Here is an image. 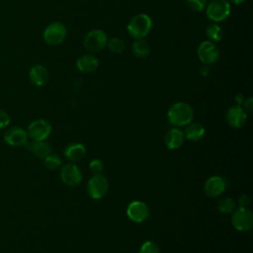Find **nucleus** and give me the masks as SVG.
Segmentation results:
<instances>
[{
  "label": "nucleus",
  "mask_w": 253,
  "mask_h": 253,
  "mask_svg": "<svg viewBox=\"0 0 253 253\" xmlns=\"http://www.w3.org/2000/svg\"><path fill=\"white\" fill-rule=\"evenodd\" d=\"M167 117L169 123L175 126H187L193 121L194 110L188 103L177 102L169 108Z\"/></svg>",
  "instance_id": "obj_1"
},
{
  "label": "nucleus",
  "mask_w": 253,
  "mask_h": 253,
  "mask_svg": "<svg viewBox=\"0 0 253 253\" xmlns=\"http://www.w3.org/2000/svg\"><path fill=\"white\" fill-rule=\"evenodd\" d=\"M152 20L147 14L133 16L127 24V32L133 39H144L151 31Z\"/></svg>",
  "instance_id": "obj_2"
},
{
  "label": "nucleus",
  "mask_w": 253,
  "mask_h": 253,
  "mask_svg": "<svg viewBox=\"0 0 253 253\" xmlns=\"http://www.w3.org/2000/svg\"><path fill=\"white\" fill-rule=\"evenodd\" d=\"M231 12V6L227 0H211L207 5V16L213 23L225 20Z\"/></svg>",
  "instance_id": "obj_3"
},
{
  "label": "nucleus",
  "mask_w": 253,
  "mask_h": 253,
  "mask_svg": "<svg viewBox=\"0 0 253 253\" xmlns=\"http://www.w3.org/2000/svg\"><path fill=\"white\" fill-rule=\"evenodd\" d=\"M108 37L102 30L95 29L90 31L84 38V47L90 52H98L105 48L108 42Z\"/></svg>",
  "instance_id": "obj_4"
},
{
  "label": "nucleus",
  "mask_w": 253,
  "mask_h": 253,
  "mask_svg": "<svg viewBox=\"0 0 253 253\" xmlns=\"http://www.w3.org/2000/svg\"><path fill=\"white\" fill-rule=\"evenodd\" d=\"M66 28L60 22L49 24L43 31V41L49 45L60 44L66 38Z\"/></svg>",
  "instance_id": "obj_5"
},
{
  "label": "nucleus",
  "mask_w": 253,
  "mask_h": 253,
  "mask_svg": "<svg viewBox=\"0 0 253 253\" xmlns=\"http://www.w3.org/2000/svg\"><path fill=\"white\" fill-rule=\"evenodd\" d=\"M233 227L241 232L248 231L253 226V213L248 208H239L234 210L231 216Z\"/></svg>",
  "instance_id": "obj_6"
},
{
  "label": "nucleus",
  "mask_w": 253,
  "mask_h": 253,
  "mask_svg": "<svg viewBox=\"0 0 253 253\" xmlns=\"http://www.w3.org/2000/svg\"><path fill=\"white\" fill-rule=\"evenodd\" d=\"M51 125L49 122L43 119L33 121L28 126V136L31 140L39 141L45 140L51 133Z\"/></svg>",
  "instance_id": "obj_7"
},
{
  "label": "nucleus",
  "mask_w": 253,
  "mask_h": 253,
  "mask_svg": "<svg viewBox=\"0 0 253 253\" xmlns=\"http://www.w3.org/2000/svg\"><path fill=\"white\" fill-rule=\"evenodd\" d=\"M109 190V182L102 174L93 175L87 184V192L92 199L98 200L103 198Z\"/></svg>",
  "instance_id": "obj_8"
},
{
  "label": "nucleus",
  "mask_w": 253,
  "mask_h": 253,
  "mask_svg": "<svg viewBox=\"0 0 253 253\" xmlns=\"http://www.w3.org/2000/svg\"><path fill=\"white\" fill-rule=\"evenodd\" d=\"M198 56L203 64L211 65L218 59L219 49L213 42L205 41L198 47Z\"/></svg>",
  "instance_id": "obj_9"
},
{
  "label": "nucleus",
  "mask_w": 253,
  "mask_h": 253,
  "mask_svg": "<svg viewBox=\"0 0 253 253\" xmlns=\"http://www.w3.org/2000/svg\"><path fill=\"white\" fill-rule=\"evenodd\" d=\"M61 181L69 187H76L82 181V172L74 163L65 164L60 170Z\"/></svg>",
  "instance_id": "obj_10"
},
{
  "label": "nucleus",
  "mask_w": 253,
  "mask_h": 253,
  "mask_svg": "<svg viewBox=\"0 0 253 253\" xmlns=\"http://www.w3.org/2000/svg\"><path fill=\"white\" fill-rule=\"evenodd\" d=\"M4 141L14 147L19 146H25V144L28 142L29 136L26 129L20 126H12L8 128L4 133Z\"/></svg>",
  "instance_id": "obj_11"
},
{
  "label": "nucleus",
  "mask_w": 253,
  "mask_h": 253,
  "mask_svg": "<svg viewBox=\"0 0 253 253\" xmlns=\"http://www.w3.org/2000/svg\"><path fill=\"white\" fill-rule=\"evenodd\" d=\"M128 218L134 222H143L149 216L147 205L141 201H132L126 209Z\"/></svg>",
  "instance_id": "obj_12"
},
{
  "label": "nucleus",
  "mask_w": 253,
  "mask_h": 253,
  "mask_svg": "<svg viewBox=\"0 0 253 253\" xmlns=\"http://www.w3.org/2000/svg\"><path fill=\"white\" fill-rule=\"evenodd\" d=\"M226 186L227 183L224 178L220 176H211L206 181L204 190L207 196L211 198H216L225 191Z\"/></svg>",
  "instance_id": "obj_13"
},
{
  "label": "nucleus",
  "mask_w": 253,
  "mask_h": 253,
  "mask_svg": "<svg viewBox=\"0 0 253 253\" xmlns=\"http://www.w3.org/2000/svg\"><path fill=\"white\" fill-rule=\"evenodd\" d=\"M225 119L230 126L239 128L245 125L247 121V114L241 106L234 105L226 111Z\"/></svg>",
  "instance_id": "obj_14"
},
{
  "label": "nucleus",
  "mask_w": 253,
  "mask_h": 253,
  "mask_svg": "<svg viewBox=\"0 0 253 253\" xmlns=\"http://www.w3.org/2000/svg\"><path fill=\"white\" fill-rule=\"evenodd\" d=\"M49 74L45 66L42 64H36L31 67L29 71V79L31 83L37 87L45 85L48 81Z\"/></svg>",
  "instance_id": "obj_15"
},
{
  "label": "nucleus",
  "mask_w": 253,
  "mask_h": 253,
  "mask_svg": "<svg viewBox=\"0 0 253 253\" xmlns=\"http://www.w3.org/2000/svg\"><path fill=\"white\" fill-rule=\"evenodd\" d=\"M25 146L38 158L41 159H44L46 156H48L52 149L51 146L45 141V140H39V141H35V140H31L25 144Z\"/></svg>",
  "instance_id": "obj_16"
},
{
  "label": "nucleus",
  "mask_w": 253,
  "mask_h": 253,
  "mask_svg": "<svg viewBox=\"0 0 253 253\" xmlns=\"http://www.w3.org/2000/svg\"><path fill=\"white\" fill-rule=\"evenodd\" d=\"M99 66L98 58L93 54H84L76 61V67L83 73L94 72Z\"/></svg>",
  "instance_id": "obj_17"
},
{
  "label": "nucleus",
  "mask_w": 253,
  "mask_h": 253,
  "mask_svg": "<svg viewBox=\"0 0 253 253\" xmlns=\"http://www.w3.org/2000/svg\"><path fill=\"white\" fill-rule=\"evenodd\" d=\"M185 136H184V132L178 128V127H174L171 128L170 130H168V132L165 135L164 141L166 146L169 149H178L179 147L182 146L183 142H184Z\"/></svg>",
  "instance_id": "obj_18"
},
{
  "label": "nucleus",
  "mask_w": 253,
  "mask_h": 253,
  "mask_svg": "<svg viewBox=\"0 0 253 253\" xmlns=\"http://www.w3.org/2000/svg\"><path fill=\"white\" fill-rule=\"evenodd\" d=\"M64 156L71 162H76L81 160L86 154V148L82 143L73 142L68 144L64 148Z\"/></svg>",
  "instance_id": "obj_19"
},
{
  "label": "nucleus",
  "mask_w": 253,
  "mask_h": 253,
  "mask_svg": "<svg viewBox=\"0 0 253 253\" xmlns=\"http://www.w3.org/2000/svg\"><path fill=\"white\" fill-rule=\"evenodd\" d=\"M184 132V136L185 138L191 140V141H198L200 139L203 138V136L205 135V127L199 124V123H190L186 126L185 131Z\"/></svg>",
  "instance_id": "obj_20"
},
{
  "label": "nucleus",
  "mask_w": 253,
  "mask_h": 253,
  "mask_svg": "<svg viewBox=\"0 0 253 253\" xmlns=\"http://www.w3.org/2000/svg\"><path fill=\"white\" fill-rule=\"evenodd\" d=\"M131 51L134 56L144 58L150 53V45L143 39H136L131 44Z\"/></svg>",
  "instance_id": "obj_21"
},
{
  "label": "nucleus",
  "mask_w": 253,
  "mask_h": 253,
  "mask_svg": "<svg viewBox=\"0 0 253 253\" xmlns=\"http://www.w3.org/2000/svg\"><path fill=\"white\" fill-rule=\"evenodd\" d=\"M107 46L111 52H113L115 54H121L125 50L126 43L123 39L114 37V38L108 40Z\"/></svg>",
  "instance_id": "obj_22"
},
{
  "label": "nucleus",
  "mask_w": 253,
  "mask_h": 253,
  "mask_svg": "<svg viewBox=\"0 0 253 253\" xmlns=\"http://www.w3.org/2000/svg\"><path fill=\"white\" fill-rule=\"evenodd\" d=\"M236 208V203L231 198H223L217 204V210L219 212L228 214L232 213Z\"/></svg>",
  "instance_id": "obj_23"
},
{
  "label": "nucleus",
  "mask_w": 253,
  "mask_h": 253,
  "mask_svg": "<svg viewBox=\"0 0 253 253\" xmlns=\"http://www.w3.org/2000/svg\"><path fill=\"white\" fill-rule=\"evenodd\" d=\"M206 34L211 42H218L222 39V30L217 24H210L206 29Z\"/></svg>",
  "instance_id": "obj_24"
},
{
  "label": "nucleus",
  "mask_w": 253,
  "mask_h": 253,
  "mask_svg": "<svg viewBox=\"0 0 253 253\" xmlns=\"http://www.w3.org/2000/svg\"><path fill=\"white\" fill-rule=\"evenodd\" d=\"M61 163H62L61 158L58 155L52 154V153H50L48 156H46L43 159V164H44L45 168H47L49 170L57 169L61 165Z\"/></svg>",
  "instance_id": "obj_25"
},
{
  "label": "nucleus",
  "mask_w": 253,
  "mask_h": 253,
  "mask_svg": "<svg viewBox=\"0 0 253 253\" xmlns=\"http://www.w3.org/2000/svg\"><path fill=\"white\" fill-rule=\"evenodd\" d=\"M138 253H160V249L155 242L148 240L140 246Z\"/></svg>",
  "instance_id": "obj_26"
},
{
  "label": "nucleus",
  "mask_w": 253,
  "mask_h": 253,
  "mask_svg": "<svg viewBox=\"0 0 253 253\" xmlns=\"http://www.w3.org/2000/svg\"><path fill=\"white\" fill-rule=\"evenodd\" d=\"M189 7L197 12H201L207 6V0H186Z\"/></svg>",
  "instance_id": "obj_27"
},
{
  "label": "nucleus",
  "mask_w": 253,
  "mask_h": 253,
  "mask_svg": "<svg viewBox=\"0 0 253 253\" xmlns=\"http://www.w3.org/2000/svg\"><path fill=\"white\" fill-rule=\"evenodd\" d=\"M89 169L93 173V175L101 174L104 170V164L100 159H93L89 164Z\"/></svg>",
  "instance_id": "obj_28"
},
{
  "label": "nucleus",
  "mask_w": 253,
  "mask_h": 253,
  "mask_svg": "<svg viewBox=\"0 0 253 253\" xmlns=\"http://www.w3.org/2000/svg\"><path fill=\"white\" fill-rule=\"evenodd\" d=\"M10 115L4 109L0 108V129L7 127L10 125Z\"/></svg>",
  "instance_id": "obj_29"
},
{
  "label": "nucleus",
  "mask_w": 253,
  "mask_h": 253,
  "mask_svg": "<svg viewBox=\"0 0 253 253\" xmlns=\"http://www.w3.org/2000/svg\"><path fill=\"white\" fill-rule=\"evenodd\" d=\"M238 205L240 208H248L250 205V198L247 195H242L238 199Z\"/></svg>",
  "instance_id": "obj_30"
},
{
  "label": "nucleus",
  "mask_w": 253,
  "mask_h": 253,
  "mask_svg": "<svg viewBox=\"0 0 253 253\" xmlns=\"http://www.w3.org/2000/svg\"><path fill=\"white\" fill-rule=\"evenodd\" d=\"M243 110L247 113H251L253 110V99L251 97H249L247 100H244L243 103Z\"/></svg>",
  "instance_id": "obj_31"
},
{
  "label": "nucleus",
  "mask_w": 253,
  "mask_h": 253,
  "mask_svg": "<svg viewBox=\"0 0 253 253\" xmlns=\"http://www.w3.org/2000/svg\"><path fill=\"white\" fill-rule=\"evenodd\" d=\"M200 73L202 76H208L209 73H210V68H209V65H203L201 68H200Z\"/></svg>",
  "instance_id": "obj_32"
},
{
  "label": "nucleus",
  "mask_w": 253,
  "mask_h": 253,
  "mask_svg": "<svg viewBox=\"0 0 253 253\" xmlns=\"http://www.w3.org/2000/svg\"><path fill=\"white\" fill-rule=\"evenodd\" d=\"M234 101H235L236 105L240 106V105H242V103H243V101H244V97H243L241 94H237V95L235 96V98H234Z\"/></svg>",
  "instance_id": "obj_33"
},
{
  "label": "nucleus",
  "mask_w": 253,
  "mask_h": 253,
  "mask_svg": "<svg viewBox=\"0 0 253 253\" xmlns=\"http://www.w3.org/2000/svg\"><path fill=\"white\" fill-rule=\"evenodd\" d=\"M234 4H242L243 2H245L246 0H231Z\"/></svg>",
  "instance_id": "obj_34"
}]
</instances>
